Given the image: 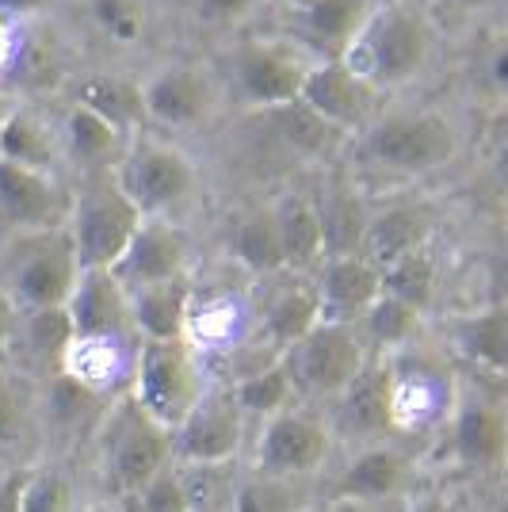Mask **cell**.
Listing matches in <instances>:
<instances>
[{
    "instance_id": "52",
    "label": "cell",
    "mask_w": 508,
    "mask_h": 512,
    "mask_svg": "<svg viewBox=\"0 0 508 512\" xmlns=\"http://www.w3.org/2000/svg\"><path fill=\"white\" fill-rule=\"evenodd\" d=\"M283 4H291V8H295V12H298V8H306L310 0H283Z\"/></svg>"
},
{
    "instance_id": "34",
    "label": "cell",
    "mask_w": 508,
    "mask_h": 512,
    "mask_svg": "<svg viewBox=\"0 0 508 512\" xmlns=\"http://www.w3.org/2000/svg\"><path fill=\"white\" fill-rule=\"evenodd\" d=\"M295 398V386L287 379V367L283 360L268 363V367H256L249 371L241 383L233 386V402L241 413H256V417H276L283 409H291Z\"/></svg>"
},
{
    "instance_id": "20",
    "label": "cell",
    "mask_w": 508,
    "mask_h": 512,
    "mask_svg": "<svg viewBox=\"0 0 508 512\" xmlns=\"http://www.w3.org/2000/svg\"><path fill=\"white\" fill-rule=\"evenodd\" d=\"M337 413L348 436H360V440L386 436L394 428L390 425V363H363L360 375L337 394Z\"/></svg>"
},
{
    "instance_id": "36",
    "label": "cell",
    "mask_w": 508,
    "mask_h": 512,
    "mask_svg": "<svg viewBox=\"0 0 508 512\" xmlns=\"http://www.w3.org/2000/svg\"><path fill=\"white\" fill-rule=\"evenodd\" d=\"M50 138L46 130L23 115V111H12L0 119V161H12V165H23V169H50Z\"/></svg>"
},
{
    "instance_id": "7",
    "label": "cell",
    "mask_w": 508,
    "mask_h": 512,
    "mask_svg": "<svg viewBox=\"0 0 508 512\" xmlns=\"http://www.w3.org/2000/svg\"><path fill=\"white\" fill-rule=\"evenodd\" d=\"M363 153L394 172H432L455 153V134L440 115L417 111V115H390L367 130Z\"/></svg>"
},
{
    "instance_id": "12",
    "label": "cell",
    "mask_w": 508,
    "mask_h": 512,
    "mask_svg": "<svg viewBox=\"0 0 508 512\" xmlns=\"http://www.w3.org/2000/svg\"><path fill=\"white\" fill-rule=\"evenodd\" d=\"M310 65H314V58H306L295 46H249L237 58V85H241L249 104L276 111V107L298 100Z\"/></svg>"
},
{
    "instance_id": "25",
    "label": "cell",
    "mask_w": 508,
    "mask_h": 512,
    "mask_svg": "<svg viewBox=\"0 0 508 512\" xmlns=\"http://www.w3.org/2000/svg\"><path fill=\"white\" fill-rule=\"evenodd\" d=\"M375 4L371 0H310L302 12V39L325 58H340L344 46L356 39L360 23Z\"/></svg>"
},
{
    "instance_id": "10",
    "label": "cell",
    "mask_w": 508,
    "mask_h": 512,
    "mask_svg": "<svg viewBox=\"0 0 508 512\" xmlns=\"http://www.w3.org/2000/svg\"><path fill=\"white\" fill-rule=\"evenodd\" d=\"M77 276H81V268L73 260L69 237H43V241H35L27 249L20 268L12 272V295L8 299L23 306L27 314H35V310H62L69 295H73Z\"/></svg>"
},
{
    "instance_id": "5",
    "label": "cell",
    "mask_w": 508,
    "mask_h": 512,
    "mask_svg": "<svg viewBox=\"0 0 508 512\" xmlns=\"http://www.w3.org/2000/svg\"><path fill=\"white\" fill-rule=\"evenodd\" d=\"M142 214L130 207V199L115 184H92L77 207H73V222H69V249L77 268H115V260L123 256L130 245V237L138 230Z\"/></svg>"
},
{
    "instance_id": "13",
    "label": "cell",
    "mask_w": 508,
    "mask_h": 512,
    "mask_svg": "<svg viewBox=\"0 0 508 512\" xmlns=\"http://www.w3.org/2000/svg\"><path fill=\"white\" fill-rule=\"evenodd\" d=\"M172 444L199 467H218L233 459L241 448V409L233 394H203L184 417V425L172 432Z\"/></svg>"
},
{
    "instance_id": "1",
    "label": "cell",
    "mask_w": 508,
    "mask_h": 512,
    "mask_svg": "<svg viewBox=\"0 0 508 512\" xmlns=\"http://www.w3.org/2000/svg\"><path fill=\"white\" fill-rule=\"evenodd\" d=\"M428 58V27L405 4H379L367 12L356 39L344 46L340 62L371 92L398 88L417 77Z\"/></svg>"
},
{
    "instance_id": "30",
    "label": "cell",
    "mask_w": 508,
    "mask_h": 512,
    "mask_svg": "<svg viewBox=\"0 0 508 512\" xmlns=\"http://www.w3.org/2000/svg\"><path fill=\"white\" fill-rule=\"evenodd\" d=\"M88 111H96L100 119H107L111 127L127 138L138 123H146V107H142V85H134L127 77L115 73H100L81 88V100Z\"/></svg>"
},
{
    "instance_id": "8",
    "label": "cell",
    "mask_w": 508,
    "mask_h": 512,
    "mask_svg": "<svg viewBox=\"0 0 508 512\" xmlns=\"http://www.w3.org/2000/svg\"><path fill=\"white\" fill-rule=\"evenodd\" d=\"M329 455V432L318 417L283 409L268 417V428L260 436L256 467L272 478H310Z\"/></svg>"
},
{
    "instance_id": "3",
    "label": "cell",
    "mask_w": 508,
    "mask_h": 512,
    "mask_svg": "<svg viewBox=\"0 0 508 512\" xmlns=\"http://www.w3.org/2000/svg\"><path fill=\"white\" fill-rule=\"evenodd\" d=\"M172 432L146 417L138 402L123 394L119 406L107 413L104 425V470L119 493H138L149 478L169 467Z\"/></svg>"
},
{
    "instance_id": "27",
    "label": "cell",
    "mask_w": 508,
    "mask_h": 512,
    "mask_svg": "<svg viewBox=\"0 0 508 512\" xmlns=\"http://www.w3.org/2000/svg\"><path fill=\"white\" fill-rule=\"evenodd\" d=\"M321 226V249L325 260L333 256H360L363 234H367V211L348 188H329L321 203H314Z\"/></svg>"
},
{
    "instance_id": "42",
    "label": "cell",
    "mask_w": 508,
    "mask_h": 512,
    "mask_svg": "<svg viewBox=\"0 0 508 512\" xmlns=\"http://www.w3.org/2000/svg\"><path fill=\"white\" fill-rule=\"evenodd\" d=\"M134 497H138L134 512H191V493L172 467H165L157 478H149Z\"/></svg>"
},
{
    "instance_id": "49",
    "label": "cell",
    "mask_w": 508,
    "mask_h": 512,
    "mask_svg": "<svg viewBox=\"0 0 508 512\" xmlns=\"http://www.w3.org/2000/svg\"><path fill=\"white\" fill-rule=\"evenodd\" d=\"M46 0H0V16H12V20H20V16H31V12H39Z\"/></svg>"
},
{
    "instance_id": "22",
    "label": "cell",
    "mask_w": 508,
    "mask_h": 512,
    "mask_svg": "<svg viewBox=\"0 0 508 512\" xmlns=\"http://www.w3.org/2000/svg\"><path fill=\"white\" fill-rule=\"evenodd\" d=\"M191 287L188 279L153 283L130 295V325L138 341H184Z\"/></svg>"
},
{
    "instance_id": "53",
    "label": "cell",
    "mask_w": 508,
    "mask_h": 512,
    "mask_svg": "<svg viewBox=\"0 0 508 512\" xmlns=\"http://www.w3.org/2000/svg\"><path fill=\"white\" fill-rule=\"evenodd\" d=\"M459 4H489V0H459Z\"/></svg>"
},
{
    "instance_id": "4",
    "label": "cell",
    "mask_w": 508,
    "mask_h": 512,
    "mask_svg": "<svg viewBox=\"0 0 508 512\" xmlns=\"http://www.w3.org/2000/svg\"><path fill=\"white\" fill-rule=\"evenodd\" d=\"M287 379L295 386V394H314V398H337L344 386L360 375L367 363L356 325H333L321 321L314 325L302 341H295L283 356Z\"/></svg>"
},
{
    "instance_id": "54",
    "label": "cell",
    "mask_w": 508,
    "mask_h": 512,
    "mask_svg": "<svg viewBox=\"0 0 508 512\" xmlns=\"http://www.w3.org/2000/svg\"><path fill=\"white\" fill-rule=\"evenodd\" d=\"M130 512H134V509H130Z\"/></svg>"
},
{
    "instance_id": "43",
    "label": "cell",
    "mask_w": 508,
    "mask_h": 512,
    "mask_svg": "<svg viewBox=\"0 0 508 512\" xmlns=\"http://www.w3.org/2000/svg\"><path fill=\"white\" fill-rule=\"evenodd\" d=\"M96 12L115 39H134L142 27V12L130 0H96Z\"/></svg>"
},
{
    "instance_id": "17",
    "label": "cell",
    "mask_w": 508,
    "mask_h": 512,
    "mask_svg": "<svg viewBox=\"0 0 508 512\" xmlns=\"http://www.w3.org/2000/svg\"><path fill=\"white\" fill-rule=\"evenodd\" d=\"M455 406L447 375H440L428 363H390V425L417 432L436 425Z\"/></svg>"
},
{
    "instance_id": "32",
    "label": "cell",
    "mask_w": 508,
    "mask_h": 512,
    "mask_svg": "<svg viewBox=\"0 0 508 512\" xmlns=\"http://www.w3.org/2000/svg\"><path fill=\"white\" fill-rule=\"evenodd\" d=\"M241 329V306L230 295H207L195 302L191 295L188 321H184V344L188 348H226Z\"/></svg>"
},
{
    "instance_id": "35",
    "label": "cell",
    "mask_w": 508,
    "mask_h": 512,
    "mask_svg": "<svg viewBox=\"0 0 508 512\" xmlns=\"http://www.w3.org/2000/svg\"><path fill=\"white\" fill-rule=\"evenodd\" d=\"M379 283L382 295H390V299L405 302L409 310L424 314L428 302H432V291H436V260L428 249H421V253L405 256L398 264H390L386 272H379Z\"/></svg>"
},
{
    "instance_id": "11",
    "label": "cell",
    "mask_w": 508,
    "mask_h": 512,
    "mask_svg": "<svg viewBox=\"0 0 508 512\" xmlns=\"http://www.w3.org/2000/svg\"><path fill=\"white\" fill-rule=\"evenodd\" d=\"M371 88L356 81L340 58H318L310 65L302 92H298V104L306 111H314L321 123H329L340 134H352L367 123L371 115Z\"/></svg>"
},
{
    "instance_id": "44",
    "label": "cell",
    "mask_w": 508,
    "mask_h": 512,
    "mask_svg": "<svg viewBox=\"0 0 508 512\" xmlns=\"http://www.w3.org/2000/svg\"><path fill=\"white\" fill-rule=\"evenodd\" d=\"M23 432V413L20 402L12 394V386L0 379V444H16Z\"/></svg>"
},
{
    "instance_id": "47",
    "label": "cell",
    "mask_w": 508,
    "mask_h": 512,
    "mask_svg": "<svg viewBox=\"0 0 508 512\" xmlns=\"http://www.w3.org/2000/svg\"><path fill=\"white\" fill-rule=\"evenodd\" d=\"M260 0H199V8L211 16V20H237L245 12H253Z\"/></svg>"
},
{
    "instance_id": "16",
    "label": "cell",
    "mask_w": 508,
    "mask_h": 512,
    "mask_svg": "<svg viewBox=\"0 0 508 512\" xmlns=\"http://www.w3.org/2000/svg\"><path fill=\"white\" fill-rule=\"evenodd\" d=\"M62 218V195L39 169L0 161V222L12 230L50 234Z\"/></svg>"
},
{
    "instance_id": "41",
    "label": "cell",
    "mask_w": 508,
    "mask_h": 512,
    "mask_svg": "<svg viewBox=\"0 0 508 512\" xmlns=\"http://www.w3.org/2000/svg\"><path fill=\"white\" fill-rule=\"evenodd\" d=\"M69 341H73V325H69L65 306L62 310H35V314H27V344H31L35 356L62 360Z\"/></svg>"
},
{
    "instance_id": "6",
    "label": "cell",
    "mask_w": 508,
    "mask_h": 512,
    "mask_svg": "<svg viewBox=\"0 0 508 512\" xmlns=\"http://www.w3.org/2000/svg\"><path fill=\"white\" fill-rule=\"evenodd\" d=\"M191 184H195L191 157L169 142H134L115 176V188L127 195L130 207L142 218H161L191 192Z\"/></svg>"
},
{
    "instance_id": "15",
    "label": "cell",
    "mask_w": 508,
    "mask_h": 512,
    "mask_svg": "<svg viewBox=\"0 0 508 512\" xmlns=\"http://www.w3.org/2000/svg\"><path fill=\"white\" fill-rule=\"evenodd\" d=\"M508 444L505 409L486 394H466L451 406V448L470 470L501 467Z\"/></svg>"
},
{
    "instance_id": "37",
    "label": "cell",
    "mask_w": 508,
    "mask_h": 512,
    "mask_svg": "<svg viewBox=\"0 0 508 512\" xmlns=\"http://www.w3.org/2000/svg\"><path fill=\"white\" fill-rule=\"evenodd\" d=\"M306 478H272V474H256L253 482H245L233 509L237 512H302L306 497L302 486Z\"/></svg>"
},
{
    "instance_id": "2",
    "label": "cell",
    "mask_w": 508,
    "mask_h": 512,
    "mask_svg": "<svg viewBox=\"0 0 508 512\" xmlns=\"http://www.w3.org/2000/svg\"><path fill=\"white\" fill-rule=\"evenodd\" d=\"M130 398L138 409L153 417L161 428L184 425L195 402L203 398V383H199V363L191 356L184 341H142L138 356H134V375H130Z\"/></svg>"
},
{
    "instance_id": "19",
    "label": "cell",
    "mask_w": 508,
    "mask_h": 512,
    "mask_svg": "<svg viewBox=\"0 0 508 512\" xmlns=\"http://www.w3.org/2000/svg\"><path fill=\"white\" fill-rule=\"evenodd\" d=\"M134 341H115V337H73L62 352V375L81 390L104 398L119 390L127 375H134Z\"/></svg>"
},
{
    "instance_id": "38",
    "label": "cell",
    "mask_w": 508,
    "mask_h": 512,
    "mask_svg": "<svg viewBox=\"0 0 508 512\" xmlns=\"http://www.w3.org/2000/svg\"><path fill=\"white\" fill-rule=\"evenodd\" d=\"M272 119H276L279 134L291 142V146H298V150H310V153H333V146H337L340 130H333L329 123H321L314 111H306V107L298 104H287V107H276L272 111Z\"/></svg>"
},
{
    "instance_id": "28",
    "label": "cell",
    "mask_w": 508,
    "mask_h": 512,
    "mask_svg": "<svg viewBox=\"0 0 508 512\" xmlns=\"http://www.w3.org/2000/svg\"><path fill=\"white\" fill-rule=\"evenodd\" d=\"M455 348L459 356L482 367L489 375H501L508 367V318L501 306L482 310V314H470L455 325Z\"/></svg>"
},
{
    "instance_id": "14",
    "label": "cell",
    "mask_w": 508,
    "mask_h": 512,
    "mask_svg": "<svg viewBox=\"0 0 508 512\" xmlns=\"http://www.w3.org/2000/svg\"><path fill=\"white\" fill-rule=\"evenodd\" d=\"M65 314L73 325V337H115L138 341L130 325V295L107 268H88L73 283V295L65 302Z\"/></svg>"
},
{
    "instance_id": "33",
    "label": "cell",
    "mask_w": 508,
    "mask_h": 512,
    "mask_svg": "<svg viewBox=\"0 0 508 512\" xmlns=\"http://www.w3.org/2000/svg\"><path fill=\"white\" fill-rule=\"evenodd\" d=\"M237 260L256 272V276H272L283 268V245H279V230H276V214L272 207L264 211H249L237 226Z\"/></svg>"
},
{
    "instance_id": "46",
    "label": "cell",
    "mask_w": 508,
    "mask_h": 512,
    "mask_svg": "<svg viewBox=\"0 0 508 512\" xmlns=\"http://www.w3.org/2000/svg\"><path fill=\"white\" fill-rule=\"evenodd\" d=\"M16 344V302L8 299V291H0V367L12 356Z\"/></svg>"
},
{
    "instance_id": "48",
    "label": "cell",
    "mask_w": 508,
    "mask_h": 512,
    "mask_svg": "<svg viewBox=\"0 0 508 512\" xmlns=\"http://www.w3.org/2000/svg\"><path fill=\"white\" fill-rule=\"evenodd\" d=\"M27 470H12L4 482H0V512H20V490Z\"/></svg>"
},
{
    "instance_id": "39",
    "label": "cell",
    "mask_w": 508,
    "mask_h": 512,
    "mask_svg": "<svg viewBox=\"0 0 508 512\" xmlns=\"http://www.w3.org/2000/svg\"><path fill=\"white\" fill-rule=\"evenodd\" d=\"M417 321H421L417 310H409L405 302L390 299V295H379L367 306V314H363V329H367V337H371L375 348H398V344L413 337Z\"/></svg>"
},
{
    "instance_id": "45",
    "label": "cell",
    "mask_w": 508,
    "mask_h": 512,
    "mask_svg": "<svg viewBox=\"0 0 508 512\" xmlns=\"http://www.w3.org/2000/svg\"><path fill=\"white\" fill-rule=\"evenodd\" d=\"M23 54V35H20V20L12 16H0V69L16 65V58Z\"/></svg>"
},
{
    "instance_id": "23",
    "label": "cell",
    "mask_w": 508,
    "mask_h": 512,
    "mask_svg": "<svg viewBox=\"0 0 508 512\" xmlns=\"http://www.w3.org/2000/svg\"><path fill=\"white\" fill-rule=\"evenodd\" d=\"M207 81L195 69H161L146 88H142V107L146 119L161 123V127H188L207 111Z\"/></svg>"
},
{
    "instance_id": "51",
    "label": "cell",
    "mask_w": 508,
    "mask_h": 512,
    "mask_svg": "<svg viewBox=\"0 0 508 512\" xmlns=\"http://www.w3.org/2000/svg\"><path fill=\"white\" fill-rule=\"evenodd\" d=\"M337 512H371L367 505H348V501H337Z\"/></svg>"
},
{
    "instance_id": "50",
    "label": "cell",
    "mask_w": 508,
    "mask_h": 512,
    "mask_svg": "<svg viewBox=\"0 0 508 512\" xmlns=\"http://www.w3.org/2000/svg\"><path fill=\"white\" fill-rule=\"evenodd\" d=\"M413 512H451V509H447L440 497H421V501L413 505Z\"/></svg>"
},
{
    "instance_id": "40",
    "label": "cell",
    "mask_w": 508,
    "mask_h": 512,
    "mask_svg": "<svg viewBox=\"0 0 508 512\" xmlns=\"http://www.w3.org/2000/svg\"><path fill=\"white\" fill-rule=\"evenodd\" d=\"M20 512H73V490L62 470H27Z\"/></svg>"
},
{
    "instance_id": "21",
    "label": "cell",
    "mask_w": 508,
    "mask_h": 512,
    "mask_svg": "<svg viewBox=\"0 0 508 512\" xmlns=\"http://www.w3.org/2000/svg\"><path fill=\"white\" fill-rule=\"evenodd\" d=\"M428 237H432L428 214L417 211V207H394V211L379 214V218H367L360 256L375 272H386L390 264L428 249Z\"/></svg>"
},
{
    "instance_id": "31",
    "label": "cell",
    "mask_w": 508,
    "mask_h": 512,
    "mask_svg": "<svg viewBox=\"0 0 508 512\" xmlns=\"http://www.w3.org/2000/svg\"><path fill=\"white\" fill-rule=\"evenodd\" d=\"M65 146H69V157L77 165L104 169L107 161H115L123 150V134L107 119H100L96 111H88L85 104H73L65 115Z\"/></svg>"
},
{
    "instance_id": "9",
    "label": "cell",
    "mask_w": 508,
    "mask_h": 512,
    "mask_svg": "<svg viewBox=\"0 0 508 512\" xmlns=\"http://www.w3.org/2000/svg\"><path fill=\"white\" fill-rule=\"evenodd\" d=\"M184 272H188V241L165 218H142L130 245L111 268V276L119 279L127 295L153 287V283L184 279Z\"/></svg>"
},
{
    "instance_id": "29",
    "label": "cell",
    "mask_w": 508,
    "mask_h": 512,
    "mask_svg": "<svg viewBox=\"0 0 508 512\" xmlns=\"http://www.w3.org/2000/svg\"><path fill=\"white\" fill-rule=\"evenodd\" d=\"M314 325H321V306H318V291L310 283H291L283 287L276 299L268 302V314H264V329L276 344L279 352H287L295 341H302Z\"/></svg>"
},
{
    "instance_id": "26",
    "label": "cell",
    "mask_w": 508,
    "mask_h": 512,
    "mask_svg": "<svg viewBox=\"0 0 508 512\" xmlns=\"http://www.w3.org/2000/svg\"><path fill=\"white\" fill-rule=\"evenodd\" d=\"M272 214H276L279 245H283V268H295V272L318 268L325 260V249H321V226L314 203L302 195H287L279 207H272Z\"/></svg>"
},
{
    "instance_id": "24",
    "label": "cell",
    "mask_w": 508,
    "mask_h": 512,
    "mask_svg": "<svg viewBox=\"0 0 508 512\" xmlns=\"http://www.w3.org/2000/svg\"><path fill=\"white\" fill-rule=\"evenodd\" d=\"M405 486H409V463H405L402 451L371 448L344 470V478L337 482V501L367 505V509H371L375 501L398 497Z\"/></svg>"
},
{
    "instance_id": "18",
    "label": "cell",
    "mask_w": 508,
    "mask_h": 512,
    "mask_svg": "<svg viewBox=\"0 0 508 512\" xmlns=\"http://www.w3.org/2000/svg\"><path fill=\"white\" fill-rule=\"evenodd\" d=\"M321 283L318 306L321 321H333V325H356V318L367 314V306L382 295L379 272L363 260V256H333V260H321Z\"/></svg>"
}]
</instances>
